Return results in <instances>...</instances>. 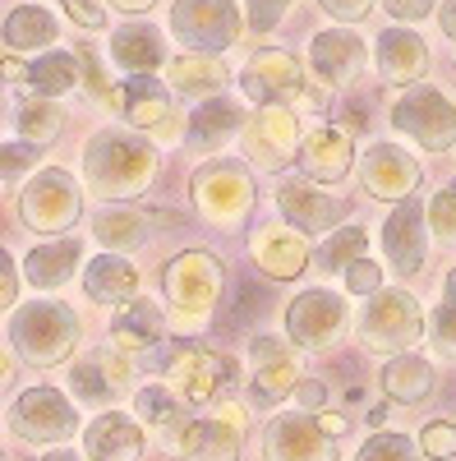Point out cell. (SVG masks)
<instances>
[{
    "mask_svg": "<svg viewBox=\"0 0 456 461\" xmlns=\"http://www.w3.org/2000/svg\"><path fill=\"white\" fill-rule=\"evenodd\" d=\"M157 176V152L134 130H102L84 148V180L102 199H139Z\"/></svg>",
    "mask_w": 456,
    "mask_h": 461,
    "instance_id": "obj_1",
    "label": "cell"
},
{
    "mask_svg": "<svg viewBox=\"0 0 456 461\" xmlns=\"http://www.w3.org/2000/svg\"><path fill=\"white\" fill-rule=\"evenodd\" d=\"M79 332H84L79 314H74L65 300H28L19 310H10V323H5L10 351L32 369L60 365L74 346H79Z\"/></svg>",
    "mask_w": 456,
    "mask_h": 461,
    "instance_id": "obj_2",
    "label": "cell"
},
{
    "mask_svg": "<svg viewBox=\"0 0 456 461\" xmlns=\"http://www.w3.org/2000/svg\"><path fill=\"white\" fill-rule=\"evenodd\" d=\"M240 88L258 106H295V102L327 106V93L304 79V65L291 51H282V47L254 51V60L240 69Z\"/></svg>",
    "mask_w": 456,
    "mask_h": 461,
    "instance_id": "obj_3",
    "label": "cell"
},
{
    "mask_svg": "<svg viewBox=\"0 0 456 461\" xmlns=\"http://www.w3.org/2000/svg\"><path fill=\"white\" fill-rule=\"evenodd\" d=\"M360 341L378 356H406L410 346L425 341V310L410 291H378L360 310Z\"/></svg>",
    "mask_w": 456,
    "mask_h": 461,
    "instance_id": "obj_4",
    "label": "cell"
},
{
    "mask_svg": "<svg viewBox=\"0 0 456 461\" xmlns=\"http://www.w3.org/2000/svg\"><path fill=\"white\" fill-rule=\"evenodd\" d=\"M194 208L203 212V221L221 226V230H236L245 226V217L254 212V180L245 162L231 158H217L208 167L194 171Z\"/></svg>",
    "mask_w": 456,
    "mask_h": 461,
    "instance_id": "obj_5",
    "label": "cell"
},
{
    "mask_svg": "<svg viewBox=\"0 0 456 461\" xmlns=\"http://www.w3.org/2000/svg\"><path fill=\"white\" fill-rule=\"evenodd\" d=\"M79 212H84L79 180H74L65 167H47L32 180H23L19 217H23L28 230H37V236H65V230L79 221Z\"/></svg>",
    "mask_w": 456,
    "mask_h": 461,
    "instance_id": "obj_6",
    "label": "cell"
},
{
    "mask_svg": "<svg viewBox=\"0 0 456 461\" xmlns=\"http://www.w3.org/2000/svg\"><path fill=\"white\" fill-rule=\"evenodd\" d=\"M221 286H226L221 258L208 249H184L162 267V291L171 300V310L184 319H203L208 310H217Z\"/></svg>",
    "mask_w": 456,
    "mask_h": 461,
    "instance_id": "obj_7",
    "label": "cell"
},
{
    "mask_svg": "<svg viewBox=\"0 0 456 461\" xmlns=\"http://www.w3.org/2000/svg\"><path fill=\"white\" fill-rule=\"evenodd\" d=\"M79 411L74 402L56 388H28L14 397L10 406V434L23 438V443H37V447H51V443H69L79 434Z\"/></svg>",
    "mask_w": 456,
    "mask_h": 461,
    "instance_id": "obj_8",
    "label": "cell"
},
{
    "mask_svg": "<svg viewBox=\"0 0 456 461\" xmlns=\"http://www.w3.org/2000/svg\"><path fill=\"white\" fill-rule=\"evenodd\" d=\"M171 32L184 51L221 56L240 37V10H236V0H175Z\"/></svg>",
    "mask_w": 456,
    "mask_h": 461,
    "instance_id": "obj_9",
    "label": "cell"
},
{
    "mask_svg": "<svg viewBox=\"0 0 456 461\" xmlns=\"http://www.w3.org/2000/svg\"><path fill=\"white\" fill-rule=\"evenodd\" d=\"M392 125H397L401 134H410L425 152H447V148L456 143V106H452V97H443L434 84H415L410 93L397 97Z\"/></svg>",
    "mask_w": 456,
    "mask_h": 461,
    "instance_id": "obj_10",
    "label": "cell"
},
{
    "mask_svg": "<svg viewBox=\"0 0 456 461\" xmlns=\"http://www.w3.org/2000/svg\"><path fill=\"white\" fill-rule=\"evenodd\" d=\"M351 323V310L336 291H304L286 304V341L300 346V351H323L332 346Z\"/></svg>",
    "mask_w": 456,
    "mask_h": 461,
    "instance_id": "obj_11",
    "label": "cell"
},
{
    "mask_svg": "<svg viewBox=\"0 0 456 461\" xmlns=\"http://www.w3.org/2000/svg\"><path fill=\"white\" fill-rule=\"evenodd\" d=\"M263 461H336V443L314 411H286L263 429Z\"/></svg>",
    "mask_w": 456,
    "mask_h": 461,
    "instance_id": "obj_12",
    "label": "cell"
},
{
    "mask_svg": "<svg viewBox=\"0 0 456 461\" xmlns=\"http://www.w3.org/2000/svg\"><path fill=\"white\" fill-rule=\"evenodd\" d=\"M300 121L291 106H263L245 125V158L258 162L263 171H277L291 158H300Z\"/></svg>",
    "mask_w": 456,
    "mask_h": 461,
    "instance_id": "obj_13",
    "label": "cell"
},
{
    "mask_svg": "<svg viewBox=\"0 0 456 461\" xmlns=\"http://www.w3.org/2000/svg\"><path fill=\"white\" fill-rule=\"evenodd\" d=\"M429 208L420 199H401L388 221H383V254L397 267V277H415L425 267V249H429Z\"/></svg>",
    "mask_w": 456,
    "mask_h": 461,
    "instance_id": "obj_14",
    "label": "cell"
},
{
    "mask_svg": "<svg viewBox=\"0 0 456 461\" xmlns=\"http://www.w3.org/2000/svg\"><path fill=\"white\" fill-rule=\"evenodd\" d=\"M360 185L369 199H383V203H401L420 189V162L401 152L397 143H373L364 158H360Z\"/></svg>",
    "mask_w": 456,
    "mask_h": 461,
    "instance_id": "obj_15",
    "label": "cell"
},
{
    "mask_svg": "<svg viewBox=\"0 0 456 461\" xmlns=\"http://www.w3.org/2000/svg\"><path fill=\"white\" fill-rule=\"evenodd\" d=\"M277 208L286 212V221L295 230H304V236H323V230H341V221H346L351 203L346 199H332L323 194V189L304 185V180H286L277 189Z\"/></svg>",
    "mask_w": 456,
    "mask_h": 461,
    "instance_id": "obj_16",
    "label": "cell"
},
{
    "mask_svg": "<svg viewBox=\"0 0 456 461\" xmlns=\"http://www.w3.org/2000/svg\"><path fill=\"white\" fill-rule=\"evenodd\" d=\"M364 60H369L364 42H360L355 32H346V28H327V32H318L314 42H309V65H314V74H318L327 88L355 84L360 74H364Z\"/></svg>",
    "mask_w": 456,
    "mask_h": 461,
    "instance_id": "obj_17",
    "label": "cell"
},
{
    "mask_svg": "<svg viewBox=\"0 0 456 461\" xmlns=\"http://www.w3.org/2000/svg\"><path fill=\"white\" fill-rule=\"evenodd\" d=\"M171 84H157V79H148V74H134V79H125L121 88V115L152 134V139H171L175 134V121H171Z\"/></svg>",
    "mask_w": 456,
    "mask_h": 461,
    "instance_id": "obj_18",
    "label": "cell"
},
{
    "mask_svg": "<svg viewBox=\"0 0 456 461\" xmlns=\"http://www.w3.org/2000/svg\"><path fill=\"white\" fill-rule=\"evenodd\" d=\"M84 447H88V461H139L148 443H143V429L134 415L102 411L84 429Z\"/></svg>",
    "mask_w": 456,
    "mask_h": 461,
    "instance_id": "obj_19",
    "label": "cell"
},
{
    "mask_svg": "<svg viewBox=\"0 0 456 461\" xmlns=\"http://www.w3.org/2000/svg\"><path fill=\"white\" fill-rule=\"evenodd\" d=\"M378 74H383L388 84L397 88H415L425 79V69H429V47H425V37H415L410 28H388L383 37H378Z\"/></svg>",
    "mask_w": 456,
    "mask_h": 461,
    "instance_id": "obj_20",
    "label": "cell"
},
{
    "mask_svg": "<svg viewBox=\"0 0 456 461\" xmlns=\"http://www.w3.org/2000/svg\"><path fill=\"white\" fill-rule=\"evenodd\" d=\"M236 360L231 356H212V351H189L184 360H180V393H184V402H194V406H203V402H217V397H226L236 388Z\"/></svg>",
    "mask_w": 456,
    "mask_h": 461,
    "instance_id": "obj_21",
    "label": "cell"
},
{
    "mask_svg": "<svg viewBox=\"0 0 456 461\" xmlns=\"http://www.w3.org/2000/svg\"><path fill=\"white\" fill-rule=\"evenodd\" d=\"M300 171L309 176V180H318V185H336L341 176L351 171V162H355V152H351V134L346 130H336V125H323V130H314L309 139H304V148H300Z\"/></svg>",
    "mask_w": 456,
    "mask_h": 461,
    "instance_id": "obj_22",
    "label": "cell"
},
{
    "mask_svg": "<svg viewBox=\"0 0 456 461\" xmlns=\"http://www.w3.org/2000/svg\"><path fill=\"white\" fill-rule=\"evenodd\" d=\"M171 452L180 461H240V434L226 420H189L171 438Z\"/></svg>",
    "mask_w": 456,
    "mask_h": 461,
    "instance_id": "obj_23",
    "label": "cell"
},
{
    "mask_svg": "<svg viewBox=\"0 0 456 461\" xmlns=\"http://www.w3.org/2000/svg\"><path fill=\"white\" fill-rule=\"evenodd\" d=\"M69 388L79 393L88 406H111L116 397L130 393V365L121 356H88L69 369Z\"/></svg>",
    "mask_w": 456,
    "mask_h": 461,
    "instance_id": "obj_24",
    "label": "cell"
},
{
    "mask_svg": "<svg viewBox=\"0 0 456 461\" xmlns=\"http://www.w3.org/2000/svg\"><path fill=\"white\" fill-rule=\"evenodd\" d=\"M111 341H116L121 356H143V351H152L157 341H166V314H162L152 300L139 295V300L121 304L116 323H111Z\"/></svg>",
    "mask_w": 456,
    "mask_h": 461,
    "instance_id": "obj_25",
    "label": "cell"
},
{
    "mask_svg": "<svg viewBox=\"0 0 456 461\" xmlns=\"http://www.w3.org/2000/svg\"><path fill=\"white\" fill-rule=\"evenodd\" d=\"M245 111L226 97H212V102H199V111L189 115V130H184V148L189 152H217L226 148L236 130H245Z\"/></svg>",
    "mask_w": 456,
    "mask_h": 461,
    "instance_id": "obj_26",
    "label": "cell"
},
{
    "mask_svg": "<svg viewBox=\"0 0 456 461\" xmlns=\"http://www.w3.org/2000/svg\"><path fill=\"white\" fill-rule=\"evenodd\" d=\"M254 263L268 277L291 282L309 267V245H304V236H295V230H286V226H268V230L254 236Z\"/></svg>",
    "mask_w": 456,
    "mask_h": 461,
    "instance_id": "obj_27",
    "label": "cell"
},
{
    "mask_svg": "<svg viewBox=\"0 0 456 461\" xmlns=\"http://www.w3.org/2000/svg\"><path fill=\"white\" fill-rule=\"evenodd\" d=\"M60 42V19L47 5H14L5 14V51L28 56V51H51Z\"/></svg>",
    "mask_w": 456,
    "mask_h": 461,
    "instance_id": "obj_28",
    "label": "cell"
},
{
    "mask_svg": "<svg viewBox=\"0 0 456 461\" xmlns=\"http://www.w3.org/2000/svg\"><path fill=\"white\" fill-rule=\"evenodd\" d=\"M84 291L93 304H130L139 295V267L121 254H97L84 267Z\"/></svg>",
    "mask_w": 456,
    "mask_h": 461,
    "instance_id": "obj_29",
    "label": "cell"
},
{
    "mask_svg": "<svg viewBox=\"0 0 456 461\" xmlns=\"http://www.w3.org/2000/svg\"><path fill=\"white\" fill-rule=\"evenodd\" d=\"M226 65L217 56H199V51H184L180 60H171V93L175 97H189V102H212L221 88H226Z\"/></svg>",
    "mask_w": 456,
    "mask_h": 461,
    "instance_id": "obj_30",
    "label": "cell"
},
{
    "mask_svg": "<svg viewBox=\"0 0 456 461\" xmlns=\"http://www.w3.org/2000/svg\"><path fill=\"white\" fill-rule=\"evenodd\" d=\"M79 258H84V249H79V240H69V236L51 240V245H37L23 258V277L37 291H56V286H65L74 273H79Z\"/></svg>",
    "mask_w": 456,
    "mask_h": 461,
    "instance_id": "obj_31",
    "label": "cell"
},
{
    "mask_svg": "<svg viewBox=\"0 0 456 461\" xmlns=\"http://www.w3.org/2000/svg\"><path fill=\"white\" fill-rule=\"evenodd\" d=\"M111 60H116L125 74H152L166 60V42H162L157 28L125 23V28H116V37H111Z\"/></svg>",
    "mask_w": 456,
    "mask_h": 461,
    "instance_id": "obj_32",
    "label": "cell"
},
{
    "mask_svg": "<svg viewBox=\"0 0 456 461\" xmlns=\"http://www.w3.org/2000/svg\"><path fill=\"white\" fill-rule=\"evenodd\" d=\"M148 212H134V208H102L97 212V221H93V236L102 240V249H111V254H125V249H139V245H148Z\"/></svg>",
    "mask_w": 456,
    "mask_h": 461,
    "instance_id": "obj_33",
    "label": "cell"
},
{
    "mask_svg": "<svg viewBox=\"0 0 456 461\" xmlns=\"http://www.w3.org/2000/svg\"><path fill=\"white\" fill-rule=\"evenodd\" d=\"M383 393L397 397V402H406V406L425 402L434 393V365L420 360V356H410V351L406 356H392L383 365Z\"/></svg>",
    "mask_w": 456,
    "mask_h": 461,
    "instance_id": "obj_34",
    "label": "cell"
},
{
    "mask_svg": "<svg viewBox=\"0 0 456 461\" xmlns=\"http://www.w3.org/2000/svg\"><path fill=\"white\" fill-rule=\"evenodd\" d=\"M79 79H84V60L79 56H69V51H47V56H37L32 65H28V88L37 93V97H60V93H69V88H79Z\"/></svg>",
    "mask_w": 456,
    "mask_h": 461,
    "instance_id": "obj_35",
    "label": "cell"
},
{
    "mask_svg": "<svg viewBox=\"0 0 456 461\" xmlns=\"http://www.w3.org/2000/svg\"><path fill=\"white\" fill-rule=\"evenodd\" d=\"M300 388V365L291 356H277V360H263L254 369V383H249V402L254 406H277L286 402V393Z\"/></svg>",
    "mask_w": 456,
    "mask_h": 461,
    "instance_id": "obj_36",
    "label": "cell"
},
{
    "mask_svg": "<svg viewBox=\"0 0 456 461\" xmlns=\"http://www.w3.org/2000/svg\"><path fill=\"white\" fill-rule=\"evenodd\" d=\"M134 411H139V420L143 425H152V429H184L189 420H184V406H180V397L171 393V388H157V383H152V388H139V397H134Z\"/></svg>",
    "mask_w": 456,
    "mask_h": 461,
    "instance_id": "obj_37",
    "label": "cell"
},
{
    "mask_svg": "<svg viewBox=\"0 0 456 461\" xmlns=\"http://www.w3.org/2000/svg\"><path fill=\"white\" fill-rule=\"evenodd\" d=\"M364 249H369L364 226H341V230H332V236L323 240V249H318V267H323V273H346L351 263L364 258Z\"/></svg>",
    "mask_w": 456,
    "mask_h": 461,
    "instance_id": "obj_38",
    "label": "cell"
},
{
    "mask_svg": "<svg viewBox=\"0 0 456 461\" xmlns=\"http://www.w3.org/2000/svg\"><path fill=\"white\" fill-rule=\"evenodd\" d=\"M65 130V111L51 102V97H37V102H28L23 111H19V134L28 139V143H51L56 134Z\"/></svg>",
    "mask_w": 456,
    "mask_h": 461,
    "instance_id": "obj_39",
    "label": "cell"
},
{
    "mask_svg": "<svg viewBox=\"0 0 456 461\" xmlns=\"http://www.w3.org/2000/svg\"><path fill=\"white\" fill-rule=\"evenodd\" d=\"M355 461H425V447H415L406 434H383V429H378V434L360 447Z\"/></svg>",
    "mask_w": 456,
    "mask_h": 461,
    "instance_id": "obj_40",
    "label": "cell"
},
{
    "mask_svg": "<svg viewBox=\"0 0 456 461\" xmlns=\"http://www.w3.org/2000/svg\"><path fill=\"white\" fill-rule=\"evenodd\" d=\"M429 230H434V240L456 245V185L438 189L429 199Z\"/></svg>",
    "mask_w": 456,
    "mask_h": 461,
    "instance_id": "obj_41",
    "label": "cell"
},
{
    "mask_svg": "<svg viewBox=\"0 0 456 461\" xmlns=\"http://www.w3.org/2000/svg\"><path fill=\"white\" fill-rule=\"evenodd\" d=\"M37 158H42V152H37V143H5V152H0V162H5V185L14 189L19 180H23V171H32L37 167Z\"/></svg>",
    "mask_w": 456,
    "mask_h": 461,
    "instance_id": "obj_42",
    "label": "cell"
},
{
    "mask_svg": "<svg viewBox=\"0 0 456 461\" xmlns=\"http://www.w3.org/2000/svg\"><path fill=\"white\" fill-rule=\"evenodd\" d=\"M420 447H425V456H434V461H452V456H456V425H443V420L425 425Z\"/></svg>",
    "mask_w": 456,
    "mask_h": 461,
    "instance_id": "obj_43",
    "label": "cell"
},
{
    "mask_svg": "<svg viewBox=\"0 0 456 461\" xmlns=\"http://www.w3.org/2000/svg\"><path fill=\"white\" fill-rule=\"evenodd\" d=\"M295 5V0H249V32H273L282 19H286V10Z\"/></svg>",
    "mask_w": 456,
    "mask_h": 461,
    "instance_id": "obj_44",
    "label": "cell"
},
{
    "mask_svg": "<svg viewBox=\"0 0 456 461\" xmlns=\"http://www.w3.org/2000/svg\"><path fill=\"white\" fill-rule=\"evenodd\" d=\"M346 291H351V295H364V300L383 291V273H378L373 258H360V263L346 267Z\"/></svg>",
    "mask_w": 456,
    "mask_h": 461,
    "instance_id": "obj_45",
    "label": "cell"
},
{
    "mask_svg": "<svg viewBox=\"0 0 456 461\" xmlns=\"http://www.w3.org/2000/svg\"><path fill=\"white\" fill-rule=\"evenodd\" d=\"M434 346H438V356H447V360H456V310L443 300L438 310H434V337H429Z\"/></svg>",
    "mask_w": 456,
    "mask_h": 461,
    "instance_id": "obj_46",
    "label": "cell"
},
{
    "mask_svg": "<svg viewBox=\"0 0 456 461\" xmlns=\"http://www.w3.org/2000/svg\"><path fill=\"white\" fill-rule=\"evenodd\" d=\"M383 10L397 19V23H420L434 14V0H383Z\"/></svg>",
    "mask_w": 456,
    "mask_h": 461,
    "instance_id": "obj_47",
    "label": "cell"
},
{
    "mask_svg": "<svg viewBox=\"0 0 456 461\" xmlns=\"http://www.w3.org/2000/svg\"><path fill=\"white\" fill-rule=\"evenodd\" d=\"M19 273H23V263H14V254L0 258V304L5 310H14V300H19Z\"/></svg>",
    "mask_w": 456,
    "mask_h": 461,
    "instance_id": "obj_48",
    "label": "cell"
},
{
    "mask_svg": "<svg viewBox=\"0 0 456 461\" xmlns=\"http://www.w3.org/2000/svg\"><path fill=\"white\" fill-rule=\"evenodd\" d=\"M318 5H323L332 19H341V23H360V19H369L373 0H318Z\"/></svg>",
    "mask_w": 456,
    "mask_h": 461,
    "instance_id": "obj_49",
    "label": "cell"
},
{
    "mask_svg": "<svg viewBox=\"0 0 456 461\" xmlns=\"http://www.w3.org/2000/svg\"><path fill=\"white\" fill-rule=\"evenodd\" d=\"M60 5L79 28H102V5L97 0H60Z\"/></svg>",
    "mask_w": 456,
    "mask_h": 461,
    "instance_id": "obj_50",
    "label": "cell"
},
{
    "mask_svg": "<svg viewBox=\"0 0 456 461\" xmlns=\"http://www.w3.org/2000/svg\"><path fill=\"white\" fill-rule=\"evenodd\" d=\"M295 402L304 406V411H323L327 406V388L318 378H300V388H295Z\"/></svg>",
    "mask_w": 456,
    "mask_h": 461,
    "instance_id": "obj_51",
    "label": "cell"
},
{
    "mask_svg": "<svg viewBox=\"0 0 456 461\" xmlns=\"http://www.w3.org/2000/svg\"><path fill=\"white\" fill-rule=\"evenodd\" d=\"M314 415H318V425H323L332 438H341V434L351 429V420H346V415H327V411H314Z\"/></svg>",
    "mask_w": 456,
    "mask_h": 461,
    "instance_id": "obj_52",
    "label": "cell"
},
{
    "mask_svg": "<svg viewBox=\"0 0 456 461\" xmlns=\"http://www.w3.org/2000/svg\"><path fill=\"white\" fill-rule=\"evenodd\" d=\"M438 23L447 32V42L456 47V0H443V10H438Z\"/></svg>",
    "mask_w": 456,
    "mask_h": 461,
    "instance_id": "obj_53",
    "label": "cell"
},
{
    "mask_svg": "<svg viewBox=\"0 0 456 461\" xmlns=\"http://www.w3.org/2000/svg\"><path fill=\"white\" fill-rule=\"evenodd\" d=\"M106 5H116V10H125V14H143V10L157 5V0H106Z\"/></svg>",
    "mask_w": 456,
    "mask_h": 461,
    "instance_id": "obj_54",
    "label": "cell"
},
{
    "mask_svg": "<svg viewBox=\"0 0 456 461\" xmlns=\"http://www.w3.org/2000/svg\"><path fill=\"white\" fill-rule=\"evenodd\" d=\"M5 79H10V84H23V79H28V69L19 65V56H10V60H5Z\"/></svg>",
    "mask_w": 456,
    "mask_h": 461,
    "instance_id": "obj_55",
    "label": "cell"
},
{
    "mask_svg": "<svg viewBox=\"0 0 456 461\" xmlns=\"http://www.w3.org/2000/svg\"><path fill=\"white\" fill-rule=\"evenodd\" d=\"M443 300H447L452 310H456V267H452V273H447V282H443Z\"/></svg>",
    "mask_w": 456,
    "mask_h": 461,
    "instance_id": "obj_56",
    "label": "cell"
},
{
    "mask_svg": "<svg viewBox=\"0 0 456 461\" xmlns=\"http://www.w3.org/2000/svg\"><path fill=\"white\" fill-rule=\"evenodd\" d=\"M369 425L383 429V425H388V406H373V411H369Z\"/></svg>",
    "mask_w": 456,
    "mask_h": 461,
    "instance_id": "obj_57",
    "label": "cell"
},
{
    "mask_svg": "<svg viewBox=\"0 0 456 461\" xmlns=\"http://www.w3.org/2000/svg\"><path fill=\"white\" fill-rule=\"evenodd\" d=\"M42 461H79V456H74V452H65V447H56V452H47Z\"/></svg>",
    "mask_w": 456,
    "mask_h": 461,
    "instance_id": "obj_58",
    "label": "cell"
}]
</instances>
